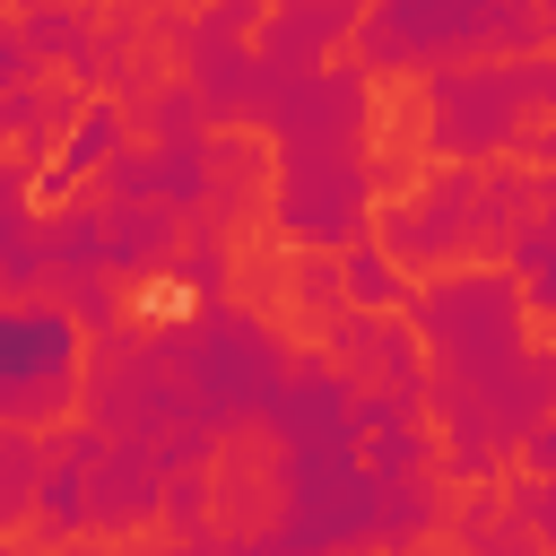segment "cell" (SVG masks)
Here are the masks:
<instances>
[{
    "instance_id": "obj_1",
    "label": "cell",
    "mask_w": 556,
    "mask_h": 556,
    "mask_svg": "<svg viewBox=\"0 0 556 556\" xmlns=\"http://www.w3.org/2000/svg\"><path fill=\"white\" fill-rule=\"evenodd\" d=\"M43 374H70V321L17 304V313L0 321V382H9V391H35Z\"/></svg>"
}]
</instances>
